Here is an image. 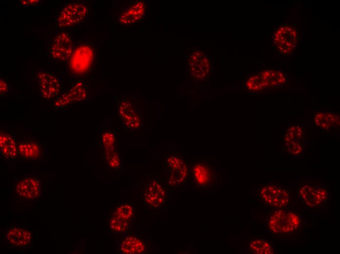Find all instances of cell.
<instances>
[{
  "label": "cell",
  "mask_w": 340,
  "mask_h": 254,
  "mask_svg": "<svg viewBox=\"0 0 340 254\" xmlns=\"http://www.w3.org/2000/svg\"><path fill=\"white\" fill-rule=\"evenodd\" d=\"M95 56L94 42L85 38H80L76 41L68 60L69 69L77 76L85 74L94 64Z\"/></svg>",
  "instance_id": "6da1fadb"
},
{
  "label": "cell",
  "mask_w": 340,
  "mask_h": 254,
  "mask_svg": "<svg viewBox=\"0 0 340 254\" xmlns=\"http://www.w3.org/2000/svg\"><path fill=\"white\" fill-rule=\"evenodd\" d=\"M88 13L85 1L66 0L56 13V25L60 28L80 26L87 19Z\"/></svg>",
  "instance_id": "7a4b0ae2"
},
{
  "label": "cell",
  "mask_w": 340,
  "mask_h": 254,
  "mask_svg": "<svg viewBox=\"0 0 340 254\" xmlns=\"http://www.w3.org/2000/svg\"><path fill=\"white\" fill-rule=\"evenodd\" d=\"M166 185L174 189L185 186L190 179V164L179 154H170L165 157Z\"/></svg>",
  "instance_id": "3957f363"
},
{
  "label": "cell",
  "mask_w": 340,
  "mask_h": 254,
  "mask_svg": "<svg viewBox=\"0 0 340 254\" xmlns=\"http://www.w3.org/2000/svg\"><path fill=\"white\" fill-rule=\"evenodd\" d=\"M301 225L300 217L294 211L277 209L269 215L267 225L274 234L286 235L295 233Z\"/></svg>",
  "instance_id": "277c9868"
},
{
  "label": "cell",
  "mask_w": 340,
  "mask_h": 254,
  "mask_svg": "<svg viewBox=\"0 0 340 254\" xmlns=\"http://www.w3.org/2000/svg\"><path fill=\"white\" fill-rule=\"evenodd\" d=\"M76 41L66 31L56 33L48 43L50 60L56 64L66 63L73 52Z\"/></svg>",
  "instance_id": "5b68a950"
},
{
  "label": "cell",
  "mask_w": 340,
  "mask_h": 254,
  "mask_svg": "<svg viewBox=\"0 0 340 254\" xmlns=\"http://www.w3.org/2000/svg\"><path fill=\"white\" fill-rule=\"evenodd\" d=\"M116 109L120 123L127 131L134 132L143 127L141 110L132 102L126 99L118 100Z\"/></svg>",
  "instance_id": "8992f818"
},
{
  "label": "cell",
  "mask_w": 340,
  "mask_h": 254,
  "mask_svg": "<svg viewBox=\"0 0 340 254\" xmlns=\"http://www.w3.org/2000/svg\"><path fill=\"white\" fill-rule=\"evenodd\" d=\"M148 1L131 0L117 8L116 23L125 25H135L142 23L147 18Z\"/></svg>",
  "instance_id": "52a82bcc"
},
{
  "label": "cell",
  "mask_w": 340,
  "mask_h": 254,
  "mask_svg": "<svg viewBox=\"0 0 340 254\" xmlns=\"http://www.w3.org/2000/svg\"><path fill=\"white\" fill-rule=\"evenodd\" d=\"M257 197L265 204L276 209H283L290 203V195L288 189L275 182L262 184Z\"/></svg>",
  "instance_id": "ba28073f"
},
{
  "label": "cell",
  "mask_w": 340,
  "mask_h": 254,
  "mask_svg": "<svg viewBox=\"0 0 340 254\" xmlns=\"http://www.w3.org/2000/svg\"><path fill=\"white\" fill-rule=\"evenodd\" d=\"M298 194L305 205L311 209L321 207L329 197V190L324 186L308 181L299 185Z\"/></svg>",
  "instance_id": "9c48e42d"
},
{
  "label": "cell",
  "mask_w": 340,
  "mask_h": 254,
  "mask_svg": "<svg viewBox=\"0 0 340 254\" xmlns=\"http://www.w3.org/2000/svg\"><path fill=\"white\" fill-rule=\"evenodd\" d=\"M187 75L193 80L206 79L211 74L212 64L210 58L202 51L191 50L187 57Z\"/></svg>",
  "instance_id": "30bf717a"
},
{
  "label": "cell",
  "mask_w": 340,
  "mask_h": 254,
  "mask_svg": "<svg viewBox=\"0 0 340 254\" xmlns=\"http://www.w3.org/2000/svg\"><path fill=\"white\" fill-rule=\"evenodd\" d=\"M166 190L164 182L156 178H149L142 188L141 200L153 210H158L165 205Z\"/></svg>",
  "instance_id": "8fae6325"
},
{
  "label": "cell",
  "mask_w": 340,
  "mask_h": 254,
  "mask_svg": "<svg viewBox=\"0 0 340 254\" xmlns=\"http://www.w3.org/2000/svg\"><path fill=\"white\" fill-rule=\"evenodd\" d=\"M190 178L195 188L210 189L215 185L217 173L213 167L207 162H193L190 164Z\"/></svg>",
  "instance_id": "7c38bea8"
},
{
  "label": "cell",
  "mask_w": 340,
  "mask_h": 254,
  "mask_svg": "<svg viewBox=\"0 0 340 254\" xmlns=\"http://www.w3.org/2000/svg\"><path fill=\"white\" fill-rule=\"evenodd\" d=\"M88 92L85 81L75 82L69 90L61 93L54 104L56 109L67 107L72 105L85 103L87 100Z\"/></svg>",
  "instance_id": "4fadbf2b"
},
{
  "label": "cell",
  "mask_w": 340,
  "mask_h": 254,
  "mask_svg": "<svg viewBox=\"0 0 340 254\" xmlns=\"http://www.w3.org/2000/svg\"><path fill=\"white\" fill-rule=\"evenodd\" d=\"M37 80L40 94L44 99L51 100L61 95L63 83L54 74L41 69L37 74Z\"/></svg>",
  "instance_id": "5bb4252c"
},
{
  "label": "cell",
  "mask_w": 340,
  "mask_h": 254,
  "mask_svg": "<svg viewBox=\"0 0 340 254\" xmlns=\"http://www.w3.org/2000/svg\"><path fill=\"white\" fill-rule=\"evenodd\" d=\"M116 239L117 251L123 254H141L147 253L149 246L148 242L136 233H125Z\"/></svg>",
  "instance_id": "9a60e30c"
},
{
  "label": "cell",
  "mask_w": 340,
  "mask_h": 254,
  "mask_svg": "<svg viewBox=\"0 0 340 254\" xmlns=\"http://www.w3.org/2000/svg\"><path fill=\"white\" fill-rule=\"evenodd\" d=\"M14 189L17 196L26 201L37 200L41 196V182L36 177H27L18 180L14 183Z\"/></svg>",
  "instance_id": "2e32d148"
},
{
  "label": "cell",
  "mask_w": 340,
  "mask_h": 254,
  "mask_svg": "<svg viewBox=\"0 0 340 254\" xmlns=\"http://www.w3.org/2000/svg\"><path fill=\"white\" fill-rule=\"evenodd\" d=\"M8 243L11 246L23 248L29 246L32 240V233L27 229L20 226H12L6 233Z\"/></svg>",
  "instance_id": "e0dca14e"
},
{
  "label": "cell",
  "mask_w": 340,
  "mask_h": 254,
  "mask_svg": "<svg viewBox=\"0 0 340 254\" xmlns=\"http://www.w3.org/2000/svg\"><path fill=\"white\" fill-rule=\"evenodd\" d=\"M17 142L18 155L21 158L29 161H37L40 159L41 148L38 142L28 139Z\"/></svg>",
  "instance_id": "ac0fdd59"
},
{
  "label": "cell",
  "mask_w": 340,
  "mask_h": 254,
  "mask_svg": "<svg viewBox=\"0 0 340 254\" xmlns=\"http://www.w3.org/2000/svg\"><path fill=\"white\" fill-rule=\"evenodd\" d=\"M0 149L2 158L6 160H13L18 155V142L10 133L1 131Z\"/></svg>",
  "instance_id": "d6986e66"
},
{
  "label": "cell",
  "mask_w": 340,
  "mask_h": 254,
  "mask_svg": "<svg viewBox=\"0 0 340 254\" xmlns=\"http://www.w3.org/2000/svg\"><path fill=\"white\" fill-rule=\"evenodd\" d=\"M132 220H127L110 214L108 218V230L117 234H125L132 230Z\"/></svg>",
  "instance_id": "ffe728a7"
},
{
  "label": "cell",
  "mask_w": 340,
  "mask_h": 254,
  "mask_svg": "<svg viewBox=\"0 0 340 254\" xmlns=\"http://www.w3.org/2000/svg\"><path fill=\"white\" fill-rule=\"evenodd\" d=\"M249 250L254 254H272L274 253L272 244L261 237L251 239L249 244Z\"/></svg>",
  "instance_id": "44dd1931"
},
{
  "label": "cell",
  "mask_w": 340,
  "mask_h": 254,
  "mask_svg": "<svg viewBox=\"0 0 340 254\" xmlns=\"http://www.w3.org/2000/svg\"><path fill=\"white\" fill-rule=\"evenodd\" d=\"M307 141L289 140L282 141L281 146L283 151L294 157H299L303 154L305 151Z\"/></svg>",
  "instance_id": "7402d4cb"
},
{
  "label": "cell",
  "mask_w": 340,
  "mask_h": 254,
  "mask_svg": "<svg viewBox=\"0 0 340 254\" xmlns=\"http://www.w3.org/2000/svg\"><path fill=\"white\" fill-rule=\"evenodd\" d=\"M103 158L105 164L112 171L119 170L123 167V158L117 148L103 152Z\"/></svg>",
  "instance_id": "603a6c76"
},
{
  "label": "cell",
  "mask_w": 340,
  "mask_h": 254,
  "mask_svg": "<svg viewBox=\"0 0 340 254\" xmlns=\"http://www.w3.org/2000/svg\"><path fill=\"white\" fill-rule=\"evenodd\" d=\"M117 134L114 130H106L101 133L100 148L103 152L117 148Z\"/></svg>",
  "instance_id": "cb8c5ba5"
},
{
  "label": "cell",
  "mask_w": 340,
  "mask_h": 254,
  "mask_svg": "<svg viewBox=\"0 0 340 254\" xmlns=\"http://www.w3.org/2000/svg\"><path fill=\"white\" fill-rule=\"evenodd\" d=\"M134 208L130 203L118 204L110 214L127 220H132L134 215Z\"/></svg>",
  "instance_id": "d4e9b609"
},
{
  "label": "cell",
  "mask_w": 340,
  "mask_h": 254,
  "mask_svg": "<svg viewBox=\"0 0 340 254\" xmlns=\"http://www.w3.org/2000/svg\"><path fill=\"white\" fill-rule=\"evenodd\" d=\"M313 125L318 127L319 130L323 131H330L334 129L332 126L329 122L324 111L319 110L317 111L313 118Z\"/></svg>",
  "instance_id": "484cf974"
},
{
  "label": "cell",
  "mask_w": 340,
  "mask_h": 254,
  "mask_svg": "<svg viewBox=\"0 0 340 254\" xmlns=\"http://www.w3.org/2000/svg\"><path fill=\"white\" fill-rule=\"evenodd\" d=\"M286 128L292 132L295 140L300 141L305 140L306 129L303 125L299 123L290 124L286 126Z\"/></svg>",
  "instance_id": "4316f807"
},
{
  "label": "cell",
  "mask_w": 340,
  "mask_h": 254,
  "mask_svg": "<svg viewBox=\"0 0 340 254\" xmlns=\"http://www.w3.org/2000/svg\"><path fill=\"white\" fill-rule=\"evenodd\" d=\"M329 122L333 128L340 127V116L338 113L333 111H324Z\"/></svg>",
  "instance_id": "83f0119b"
},
{
  "label": "cell",
  "mask_w": 340,
  "mask_h": 254,
  "mask_svg": "<svg viewBox=\"0 0 340 254\" xmlns=\"http://www.w3.org/2000/svg\"><path fill=\"white\" fill-rule=\"evenodd\" d=\"M10 83L6 78L0 76V94L3 95L7 94L10 89Z\"/></svg>",
  "instance_id": "f1b7e54d"
},
{
  "label": "cell",
  "mask_w": 340,
  "mask_h": 254,
  "mask_svg": "<svg viewBox=\"0 0 340 254\" xmlns=\"http://www.w3.org/2000/svg\"><path fill=\"white\" fill-rule=\"evenodd\" d=\"M42 0H17L18 7H29L42 3Z\"/></svg>",
  "instance_id": "f546056e"
},
{
  "label": "cell",
  "mask_w": 340,
  "mask_h": 254,
  "mask_svg": "<svg viewBox=\"0 0 340 254\" xmlns=\"http://www.w3.org/2000/svg\"><path fill=\"white\" fill-rule=\"evenodd\" d=\"M287 29L288 31L289 32H291L292 30V28L291 27H288Z\"/></svg>",
  "instance_id": "4dcf8cb0"
},
{
  "label": "cell",
  "mask_w": 340,
  "mask_h": 254,
  "mask_svg": "<svg viewBox=\"0 0 340 254\" xmlns=\"http://www.w3.org/2000/svg\"><path fill=\"white\" fill-rule=\"evenodd\" d=\"M284 28H283V27H280V28H279V29H280V30L281 31H283V30H284Z\"/></svg>",
  "instance_id": "1f68e13d"
},
{
  "label": "cell",
  "mask_w": 340,
  "mask_h": 254,
  "mask_svg": "<svg viewBox=\"0 0 340 254\" xmlns=\"http://www.w3.org/2000/svg\"><path fill=\"white\" fill-rule=\"evenodd\" d=\"M277 32H278L279 34H280L282 33V31H281L280 30H277Z\"/></svg>",
  "instance_id": "d6a6232c"
},
{
  "label": "cell",
  "mask_w": 340,
  "mask_h": 254,
  "mask_svg": "<svg viewBox=\"0 0 340 254\" xmlns=\"http://www.w3.org/2000/svg\"><path fill=\"white\" fill-rule=\"evenodd\" d=\"M285 43H286V46H287V47H289V42H285Z\"/></svg>",
  "instance_id": "836d02e7"
},
{
  "label": "cell",
  "mask_w": 340,
  "mask_h": 254,
  "mask_svg": "<svg viewBox=\"0 0 340 254\" xmlns=\"http://www.w3.org/2000/svg\"><path fill=\"white\" fill-rule=\"evenodd\" d=\"M296 36H297V33H295V34H293V37L294 38H295V37H296Z\"/></svg>",
  "instance_id": "e575fe53"
},
{
  "label": "cell",
  "mask_w": 340,
  "mask_h": 254,
  "mask_svg": "<svg viewBox=\"0 0 340 254\" xmlns=\"http://www.w3.org/2000/svg\"><path fill=\"white\" fill-rule=\"evenodd\" d=\"M291 47H290V46L288 47V51L291 50Z\"/></svg>",
  "instance_id": "d590c367"
},
{
  "label": "cell",
  "mask_w": 340,
  "mask_h": 254,
  "mask_svg": "<svg viewBox=\"0 0 340 254\" xmlns=\"http://www.w3.org/2000/svg\"><path fill=\"white\" fill-rule=\"evenodd\" d=\"M291 47H293V48H295V47H296V45L295 44H292V45Z\"/></svg>",
  "instance_id": "8d00e7d4"
},
{
  "label": "cell",
  "mask_w": 340,
  "mask_h": 254,
  "mask_svg": "<svg viewBox=\"0 0 340 254\" xmlns=\"http://www.w3.org/2000/svg\"><path fill=\"white\" fill-rule=\"evenodd\" d=\"M289 46H290V47H291L292 45V43L291 42H289Z\"/></svg>",
  "instance_id": "74e56055"
},
{
  "label": "cell",
  "mask_w": 340,
  "mask_h": 254,
  "mask_svg": "<svg viewBox=\"0 0 340 254\" xmlns=\"http://www.w3.org/2000/svg\"><path fill=\"white\" fill-rule=\"evenodd\" d=\"M279 50H280V51H282V50H283V47H282H282H280V48H279Z\"/></svg>",
  "instance_id": "f35d334b"
},
{
  "label": "cell",
  "mask_w": 340,
  "mask_h": 254,
  "mask_svg": "<svg viewBox=\"0 0 340 254\" xmlns=\"http://www.w3.org/2000/svg\"><path fill=\"white\" fill-rule=\"evenodd\" d=\"M282 34H286V32H285L284 30L282 31Z\"/></svg>",
  "instance_id": "ab89813d"
},
{
  "label": "cell",
  "mask_w": 340,
  "mask_h": 254,
  "mask_svg": "<svg viewBox=\"0 0 340 254\" xmlns=\"http://www.w3.org/2000/svg\"><path fill=\"white\" fill-rule=\"evenodd\" d=\"M292 53H293V51L292 50H290V51H289V53L290 54H292Z\"/></svg>",
  "instance_id": "60d3db41"
},
{
  "label": "cell",
  "mask_w": 340,
  "mask_h": 254,
  "mask_svg": "<svg viewBox=\"0 0 340 254\" xmlns=\"http://www.w3.org/2000/svg\"><path fill=\"white\" fill-rule=\"evenodd\" d=\"M289 34H290V35H292V34H293L292 32V31L289 32Z\"/></svg>",
  "instance_id": "b9f144b4"
},
{
  "label": "cell",
  "mask_w": 340,
  "mask_h": 254,
  "mask_svg": "<svg viewBox=\"0 0 340 254\" xmlns=\"http://www.w3.org/2000/svg\"><path fill=\"white\" fill-rule=\"evenodd\" d=\"M280 47H281V46H280V45H277V48H280Z\"/></svg>",
  "instance_id": "7bdbcfd3"
}]
</instances>
